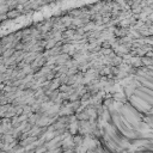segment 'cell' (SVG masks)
I'll list each match as a JSON object with an SVG mask.
<instances>
[{
    "label": "cell",
    "mask_w": 153,
    "mask_h": 153,
    "mask_svg": "<svg viewBox=\"0 0 153 153\" xmlns=\"http://www.w3.org/2000/svg\"><path fill=\"white\" fill-rule=\"evenodd\" d=\"M137 153H149V152H137Z\"/></svg>",
    "instance_id": "obj_1"
}]
</instances>
